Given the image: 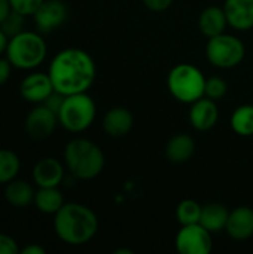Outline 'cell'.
<instances>
[{"label":"cell","instance_id":"obj_24","mask_svg":"<svg viewBox=\"0 0 253 254\" xmlns=\"http://www.w3.org/2000/svg\"><path fill=\"white\" fill-rule=\"evenodd\" d=\"M201 211H203V207L197 201L183 199L179 202V205L176 208V219H177L179 225H182V226L195 225V223H200Z\"/></svg>","mask_w":253,"mask_h":254},{"label":"cell","instance_id":"obj_4","mask_svg":"<svg viewBox=\"0 0 253 254\" xmlns=\"http://www.w3.org/2000/svg\"><path fill=\"white\" fill-rule=\"evenodd\" d=\"M48 54L46 42L39 31L24 30L19 34L9 39L6 58L10 61L13 68L33 70L39 67Z\"/></svg>","mask_w":253,"mask_h":254},{"label":"cell","instance_id":"obj_10","mask_svg":"<svg viewBox=\"0 0 253 254\" xmlns=\"http://www.w3.org/2000/svg\"><path fill=\"white\" fill-rule=\"evenodd\" d=\"M67 16L69 9L63 0H45L33 13L34 25L42 34H49L61 27Z\"/></svg>","mask_w":253,"mask_h":254},{"label":"cell","instance_id":"obj_18","mask_svg":"<svg viewBox=\"0 0 253 254\" xmlns=\"http://www.w3.org/2000/svg\"><path fill=\"white\" fill-rule=\"evenodd\" d=\"M195 153V140L186 134L180 132L173 135L166 146V156L173 164L188 162Z\"/></svg>","mask_w":253,"mask_h":254},{"label":"cell","instance_id":"obj_28","mask_svg":"<svg viewBox=\"0 0 253 254\" xmlns=\"http://www.w3.org/2000/svg\"><path fill=\"white\" fill-rule=\"evenodd\" d=\"M18 243L6 234H0V254H16L19 253Z\"/></svg>","mask_w":253,"mask_h":254},{"label":"cell","instance_id":"obj_25","mask_svg":"<svg viewBox=\"0 0 253 254\" xmlns=\"http://www.w3.org/2000/svg\"><path fill=\"white\" fill-rule=\"evenodd\" d=\"M0 28L4 31V34L10 39L16 34H19L21 31L25 30V15L16 12V10H10L9 15L1 21Z\"/></svg>","mask_w":253,"mask_h":254},{"label":"cell","instance_id":"obj_1","mask_svg":"<svg viewBox=\"0 0 253 254\" xmlns=\"http://www.w3.org/2000/svg\"><path fill=\"white\" fill-rule=\"evenodd\" d=\"M48 74L54 89L63 95L88 92L92 86L97 67L92 57L79 48H67L60 51L51 61Z\"/></svg>","mask_w":253,"mask_h":254},{"label":"cell","instance_id":"obj_15","mask_svg":"<svg viewBox=\"0 0 253 254\" xmlns=\"http://www.w3.org/2000/svg\"><path fill=\"white\" fill-rule=\"evenodd\" d=\"M227 234L236 241H245L253 237V210L251 207L242 205L230 211Z\"/></svg>","mask_w":253,"mask_h":254},{"label":"cell","instance_id":"obj_35","mask_svg":"<svg viewBox=\"0 0 253 254\" xmlns=\"http://www.w3.org/2000/svg\"><path fill=\"white\" fill-rule=\"evenodd\" d=\"M121 253L133 254V252H131V250H116V252H115V254H121Z\"/></svg>","mask_w":253,"mask_h":254},{"label":"cell","instance_id":"obj_2","mask_svg":"<svg viewBox=\"0 0 253 254\" xmlns=\"http://www.w3.org/2000/svg\"><path fill=\"white\" fill-rule=\"evenodd\" d=\"M55 235L67 246H84L89 243L98 231L97 214L79 202H66L54 214Z\"/></svg>","mask_w":253,"mask_h":254},{"label":"cell","instance_id":"obj_17","mask_svg":"<svg viewBox=\"0 0 253 254\" xmlns=\"http://www.w3.org/2000/svg\"><path fill=\"white\" fill-rule=\"evenodd\" d=\"M36 190L27 180L22 179H13L12 182L4 185L3 196L7 204H10L15 208H27L34 202Z\"/></svg>","mask_w":253,"mask_h":254},{"label":"cell","instance_id":"obj_29","mask_svg":"<svg viewBox=\"0 0 253 254\" xmlns=\"http://www.w3.org/2000/svg\"><path fill=\"white\" fill-rule=\"evenodd\" d=\"M64 97H66V95H63V94L54 91L42 104H45L48 109H51V110L58 116V112H60V109H61V106H63V101H64Z\"/></svg>","mask_w":253,"mask_h":254},{"label":"cell","instance_id":"obj_26","mask_svg":"<svg viewBox=\"0 0 253 254\" xmlns=\"http://www.w3.org/2000/svg\"><path fill=\"white\" fill-rule=\"evenodd\" d=\"M228 92V83L219 77V76H212L206 79V89H204V97L219 101L222 100Z\"/></svg>","mask_w":253,"mask_h":254},{"label":"cell","instance_id":"obj_23","mask_svg":"<svg viewBox=\"0 0 253 254\" xmlns=\"http://www.w3.org/2000/svg\"><path fill=\"white\" fill-rule=\"evenodd\" d=\"M21 170L19 156L9 149H0V185H6L16 179Z\"/></svg>","mask_w":253,"mask_h":254},{"label":"cell","instance_id":"obj_30","mask_svg":"<svg viewBox=\"0 0 253 254\" xmlns=\"http://www.w3.org/2000/svg\"><path fill=\"white\" fill-rule=\"evenodd\" d=\"M142 1L149 10H154V12L167 10L173 3V0H142Z\"/></svg>","mask_w":253,"mask_h":254},{"label":"cell","instance_id":"obj_27","mask_svg":"<svg viewBox=\"0 0 253 254\" xmlns=\"http://www.w3.org/2000/svg\"><path fill=\"white\" fill-rule=\"evenodd\" d=\"M43 1L45 0H9L12 9L25 16H33V13Z\"/></svg>","mask_w":253,"mask_h":254},{"label":"cell","instance_id":"obj_31","mask_svg":"<svg viewBox=\"0 0 253 254\" xmlns=\"http://www.w3.org/2000/svg\"><path fill=\"white\" fill-rule=\"evenodd\" d=\"M12 64L7 58H1L0 57V86L4 85L9 77H10V73H12Z\"/></svg>","mask_w":253,"mask_h":254},{"label":"cell","instance_id":"obj_16","mask_svg":"<svg viewBox=\"0 0 253 254\" xmlns=\"http://www.w3.org/2000/svg\"><path fill=\"white\" fill-rule=\"evenodd\" d=\"M134 124L131 112L125 107H113L103 118V129L107 135L113 138L125 137Z\"/></svg>","mask_w":253,"mask_h":254},{"label":"cell","instance_id":"obj_5","mask_svg":"<svg viewBox=\"0 0 253 254\" xmlns=\"http://www.w3.org/2000/svg\"><path fill=\"white\" fill-rule=\"evenodd\" d=\"M167 88L171 97L177 101L192 104L204 97L206 77L198 67L182 63L170 70L167 76Z\"/></svg>","mask_w":253,"mask_h":254},{"label":"cell","instance_id":"obj_6","mask_svg":"<svg viewBox=\"0 0 253 254\" xmlns=\"http://www.w3.org/2000/svg\"><path fill=\"white\" fill-rule=\"evenodd\" d=\"M97 107L86 92L66 95L58 112V124L69 132L79 134L86 131L95 119Z\"/></svg>","mask_w":253,"mask_h":254},{"label":"cell","instance_id":"obj_21","mask_svg":"<svg viewBox=\"0 0 253 254\" xmlns=\"http://www.w3.org/2000/svg\"><path fill=\"white\" fill-rule=\"evenodd\" d=\"M33 204L43 214H55L66 202L58 188H39Z\"/></svg>","mask_w":253,"mask_h":254},{"label":"cell","instance_id":"obj_19","mask_svg":"<svg viewBox=\"0 0 253 254\" xmlns=\"http://www.w3.org/2000/svg\"><path fill=\"white\" fill-rule=\"evenodd\" d=\"M227 25H228V21H227L224 7L209 6L200 13L198 28H200L201 34H204L207 39L225 33Z\"/></svg>","mask_w":253,"mask_h":254},{"label":"cell","instance_id":"obj_14","mask_svg":"<svg viewBox=\"0 0 253 254\" xmlns=\"http://www.w3.org/2000/svg\"><path fill=\"white\" fill-rule=\"evenodd\" d=\"M224 10L231 28L237 31L253 28V0H225Z\"/></svg>","mask_w":253,"mask_h":254},{"label":"cell","instance_id":"obj_11","mask_svg":"<svg viewBox=\"0 0 253 254\" xmlns=\"http://www.w3.org/2000/svg\"><path fill=\"white\" fill-rule=\"evenodd\" d=\"M54 91L49 74L42 71H31L19 83L21 97L31 104H42Z\"/></svg>","mask_w":253,"mask_h":254},{"label":"cell","instance_id":"obj_9","mask_svg":"<svg viewBox=\"0 0 253 254\" xmlns=\"http://www.w3.org/2000/svg\"><path fill=\"white\" fill-rule=\"evenodd\" d=\"M58 125V116L45 104H36L34 109L25 118V134L34 141H43L49 138Z\"/></svg>","mask_w":253,"mask_h":254},{"label":"cell","instance_id":"obj_8","mask_svg":"<svg viewBox=\"0 0 253 254\" xmlns=\"http://www.w3.org/2000/svg\"><path fill=\"white\" fill-rule=\"evenodd\" d=\"M212 232L203 225H188L182 226L176 235L174 246L180 254H209L213 250Z\"/></svg>","mask_w":253,"mask_h":254},{"label":"cell","instance_id":"obj_32","mask_svg":"<svg viewBox=\"0 0 253 254\" xmlns=\"http://www.w3.org/2000/svg\"><path fill=\"white\" fill-rule=\"evenodd\" d=\"M19 253L21 254H45L46 253V250H45L42 246H37V244H28V246H25L24 249H21V250H19Z\"/></svg>","mask_w":253,"mask_h":254},{"label":"cell","instance_id":"obj_33","mask_svg":"<svg viewBox=\"0 0 253 254\" xmlns=\"http://www.w3.org/2000/svg\"><path fill=\"white\" fill-rule=\"evenodd\" d=\"M10 10H12V6H10L9 0H0V24L9 15Z\"/></svg>","mask_w":253,"mask_h":254},{"label":"cell","instance_id":"obj_20","mask_svg":"<svg viewBox=\"0 0 253 254\" xmlns=\"http://www.w3.org/2000/svg\"><path fill=\"white\" fill-rule=\"evenodd\" d=\"M228 216H230V211L225 205L212 202L203 207L200 225H203L212 234H218L221 231H225Z\"/></svg>","mask_w":253,"mask_h":254},{"label":"cell","instance_id":"obj_12","mask_svg":"<svg viewBox=\"0 0 253 254\" xmlns=\"http://www.w3.org/2000/svg\"><path fill=\"white\" fill-rule=\"evenodd\" d=\"M64 165L55 158H42L36 162L31 177L37 188H58L64 180Z\"/></svg>","mask_w":253,"mask_h":254},{"label":"cell","instance_id":"obj_3","mask_svg":"<svg viewBox=\"0 0 253 254\" xmlns=\"http://www.w3.org/2000/svg\"><path fill=\"white\" fill-rule=\"evenodd\" d=\"M64 164L78 180H92L104 168V153L91 140L73 138L64 147Z\"/></svg>","mask_w":253,"mask_h":254},{"label":"cell","instance_id":"obj_13","mask_svg":"<svg viewBox=\"0 0 253 254\" xmlns=\"http://www.w3.org/2000/svg\"><path fill=\"white\" fill-rule=\"evenodd\" d=\"M219 119V109L215 100L203 97L191 104L189 109V122L197 131L212 129Z\"/></svg>","mask_w":253,"mask_h":254},{"label":"cell","instance_id":"obj_7","mask_svg":"<svg viewBox=\"0 0 253 254\" xmlns=\"http://www.w3.org/2000/svg\"><path fill=\"white\" fill-rule=\"evenodd\" d=\"M246 55V48L243 42L233 34H218L210 37L206 46V57L209 63L222 70L237 67Z\"/></svg>","mask_w":253,"mask_h":254},{"label":"cell","instance_id":"obj_34","mask_svg":"<svg viewBox=\"0 0 253 254\" xmlns=\"http://www.w3.org/2000/svg\"><path fill=\"white\" fill-rule=\"evenodd\" d=\"M7 43H9V37L4 34V31L0 28V57L3 54H6V49H7Z\"/></svg>","mask_w":253,"mask_h":254},{"label":"cell","instance_id":"obj_22","mask_svg":"<svg viewBox=\"0 0 253 254\" xmlns=\"http://www.w3.org/2000/svg\"><path fill=\"white\" fill-rule=\"evenodd\" d=\"M231 128L242 137L253 135V106L243 104L237 107L231 115Z\"/></svg>","mask_w":253,"mask_h":254}]
</instances>
